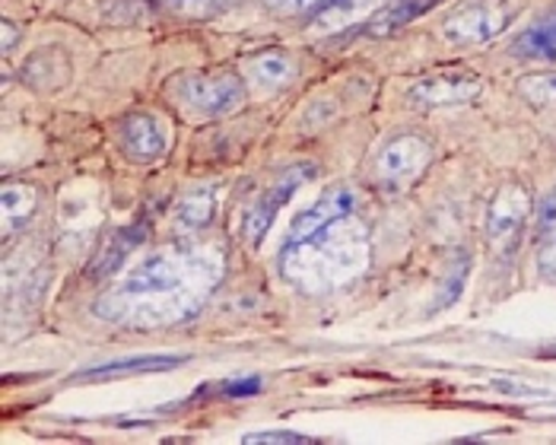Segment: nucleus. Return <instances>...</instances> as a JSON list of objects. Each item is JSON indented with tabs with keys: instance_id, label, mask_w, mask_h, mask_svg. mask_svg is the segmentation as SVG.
I'll use <instances>...</instances> for the list:
<instances>
[{
	"instance_id": "obj_1",
	"label": "nucleus",
	"mask_w": 556,
	"mask_h": 445,
	"mask_svg": "<svg viewBox=\"0 0 556 445\" xmlns=\"http://www.w3.org/2000/svg\"><path fill=\"white\" fill-rule=\"evenodd\" d=\"M346 220L350 217L328 223L325 229H318L315 236H308L300 245H287L283 258H280V267L293 265V262H300V267H290L283 274L290 280H296V283H312L318 277V270H321V262H328V287L356 277L363 270V265H366L369 242H366V229L363 226L343 229Z\"/></svg>"
},
{
	"instance_id": "obj_2",
	"label": "nucleus",
	"mask_w": 556,
	"mask_h": 445,
	"mask_svg": "<svg viewBox=\"0 0 556 445\" xmlns=\"http://www.w3.org/2000/svg\"><path fill=\"white\" fill-rule=\"evenodd\" d=\"M191 270H194L191 262L181 258V255H166V252L150 255L147 262H140V265L134 267L125 277V283L105 300V303H118L122 306V312H115L112 318L125 321V315L130 309H140V306H147L153 300L181 293L188 287V280H191Z\"/></svg>"
},
{
	"instance_id": "obj_3",
	"label": "nucleus",
	"mask_w": 556,
	"mask_h": 445,
	"mask_svg": "<svg viewBox=\"0 0 556 445\" xmlns=\"http://www.w3.org/2000/svg\"><path fill=\"white\" fill-rule=\"evenodd\" d=\"M175 92H178L181 105L201 118L232 115L245 102V84L229 71H223V74H188L175 84Z\"/></svg>"
},
{
	"instance_id": "obj_4",
	"label": "nucleus",
	"mask_w": 556,
	"mask_h": 445,
	"mask_svg": "<svg viewBox=\"0 0 556 445\" xmlns=\"http://www.w3.org/2000/svg\"><path fill=\"white\" fill-rule=\"evenodd\" d=\"M432 160V147L420 134H401L388 140L376 156V178L386 188H404L420 176Z\"/></svg>"
},
{
	"instance_id": "obj_5",
	"label": "nucleus",
	"mask_w": 556,
	"mask_h": 445,
	"mask_svg": "<svg viewBox=\"0 0 556 445\" xmlns=\"http://www.w3.org/2000/svg\"><path fill=\"white\" fill-rule=\"evenodd\" d=\"M509 23V7L503 0H471L462 3L448 20H445V39L455 44H480L503 33Z\"/></svg>"
},
{
	"instance_id": "obj_6",
	"label": "nucleus",
	"mask_w": 556,
	"mask_h": 445,
	"mask_svg": "<svg viewBox=\"0 0 556 445\" xmlns=\"http://www.w3.org/2000/svg\"><path fill=\"white\" fill-rule=\"evenodd\" d=\"M480 92H483V84L473 74H432L410 87L407 102L420 112H435L448 105H468Z\"/></svg>"
},
{
	"instance_id": "obj_7",
	"label": "nucleus",
	"mask_w": 556,
	"mask_h": 445,
	"mask_svg": "<svg viewBox=\"0 0 556 445\" xmlns=\"http://www.w3.org/2000/svg\"><path fill=\"white\" fill-rule=\"evenodd\" d=\"M308 176H315V166H293V169H287V173L277 178V181L257 198L255 204H252V211H249V217H245V239H249L252 245H257V242L267 236V229L274 226V217L280 214V207L290 201V194H293Z\"/></svg>"
},
{
	"instance_id": "obj_8",
	"label": "nucleus",
	"mask_w": 556,
	"mask_h": 445,
	"mask_svg": "<svg viewBox=\"0 0 556 445\" xmlns=\"http://www.w3.org/2000/svg\"><path fill=\"white\" fill-rule=\"evenodd\" d=\"M531 214V191L521 181H509L496 191L493 204H490V217H486V232L493 242L513 239L521 229L525 217Z\"/></svg>"
},
{
	"instance_id": "obj_9",
	"label": "nucleus",
	"mask_w": 556,
	"mask_h": 445,
	"mask_svg": "<svg viewBox=\"0 0 556 445\" xmlns=\"http://www.w3.org/2000/svg\"><path fill=\"white\" fill-rule=\"evenodd\" d=\"M356 204H359V201H356V194H353L350 188H334V191H328L318 204H312L305 214L296 217L290 236H287V245H300L308 236H315L318 229H325L328 223L353 217V214H356Z\"/></svg>"
},
{
	"instance_id": "obj_10",
	"label": "nucleus",
	"mask_w": 556,
	"mask_h": 445,
	"mask_svg": "<svg viewBox=\"0 0 556 445\" xmlns=\"http://www.w3.org/2000/svg\"><path fill=\"white\" fill-rule=\"evenodd\" d=\"M122 147L134 163H156L166 153L169 137L153 115H128L122 122Z\"/></svg>"
},
{
	"instance_id": "obj_11",
	"label": "nucleus",
	"mask_w": 556,
	"mask_h": 445,
	"mask_svg": "<svg viewBox=\"0 0 556 445\" xmlns=\"http://www.w3.org/2000/svg\"><path fill=\"white\" fill-rule=\"evenodd\" d=\"M188 356H128V359H112L102 366H92L77 372V382H105V379H122V376H140V372H166L181 366Z\"/></svg>"
},
{
	"instance_id": "obj_12",
	"label": "nucleus",
	"mask_w": 556,
	"mask_h": 445,
	"mask_svg": "<svg viewBox=\"0 0 556 445\" xmlns=\"http://www.w3.org/2000/svg\"><path fill=\"white\" fill-rule=\"evenodd\" d=\"M140 239H143V226H122V229L96 252V258L86 267V277H89V280H105V277H112L118 267L125 265V258H128L130 252L140 245Z\"/></svg>"
},
{
	"instance_id": "obj_13",
	"label": "nucleus",
	"mask_w": 556,
	"mask_h": 445,
	"mask_svg": "<svg viewBox=\"0 0 556 445\" xmlns=\"http://www.w3.org/2000/svg\"><path fill=\"white\" fill-rule=\"evenodd\" d=\"M36 188L23 185V181H7L0 188V229H3V242H10V236L33 217L36 211Z\"/></svg>"
},
{
	"instance_id": "obj_14",
	"label": "nucleus",
	"mask_w": 556,
	"mask_h": 445,
	"mask_svg": "<svg viewBox=\"0 0 556 445\" xmlns=\"http://www.w3.org/2000/svg\"><path fill=\"white\" fill-rule=\"evenodd\" d=\"M513 54L531 61H556V10L515 36Z\"/></svg>"
},
{
	"instance_id": "obj_15",
	"label": "nucleus",
	"mask_w": 556,
	"mask_h": 445,
	"mask_svg": "<svg viewBox=\"0 0 556 445\" xmlns=\"http://www.w3.org/2000/svg\"><path fill=\"white\" fill-rule=\"evenodd\" d=\"M388 0H328L318 13H315V26L318 29H341L350 23L366 20L372 10H382Z\"/></svg>"
},
{
	"instance_id": "obj_16",
	"label": "nucleus",
	"mask_w": 556,
	"mask_h": 445,
	"mask_svg": "<svg viewBox=\"0 0 556 445\" xmlns=\"http://www.w3.org/2000/svg\"><path fill=\"white\" fill-rule=\"evenodd\" d=\"M435 3L442 0H388L386 7L372 16V26L369 33L372 36H388V33H397L401 26L414 23L417 16H424L427 10H432Z\"/></svg>"
},
{
	"instance_id": "obj_17",
	"label": "nucleus",
	"mask_w": 556,
	"mask_h": 445,
	"mask_svg": "<svg viewBox=\"0 0 556 445\" xmlns=\"http://www.w3.org/2000/svg\"><path fill=\"white\" fill-rule=\"evenodd\" d=\"M216 214V194L214 188H198L191 194H185L178 204H175V223L181 229H201L207 223L214 220Z\"/></svg>"
},
{
	"instance_id": "obj_18",
	"label": "nucleus",
	"mask_w": 556,
	"mask_h": 445,
	"mask_svg": "<svg viewBox=\"0 0 556 445\" xmlns=\"http://www.w3.org/2000/svg\"><path fill=\"white\" fill-rule=\"evenodd\" d=\"M249 74L255 77V84H261V87H283L296 74V64H293L290 54L267 51V54H257V58L249 61Z\"/></svg>"
},
{
	"instance_id": "obj_19",
	"label": "nucleus",
	"mask_w": 556,
	"mask_h": 445,
	"mask_svg": "<svg viewBox=\"0 0 556 445\" xmlns=\"http://www.w3.org/2000/svg\"><path fill=\"white\" fill-rule=\"evenodd\" d=\"M518 92L531 105H556V74H531V77H521Z\"/></svg>"
},
{
	"instance_id": "obj_20",
	"label": "nucleus",
	"mask_w": 556,
	"mask_h": 445,
	"mask_svg": "<svg viewBox=\"0 0 556 445\" xmlns=\"http://www.w3.org/2000/svg\"><path fill=\"white\" fill-rule=\"evenodd\" d=\"M468 270H471V258L462 252V255H458V270L448 277V283H445V293L439 296V309H442V306H448L452 300H458V293H462V287H465V277H468Z\"/></svg>"
},
{
	"instance_id": "obj_21",
	"label": "nucleus",
	"mask_w": 556,
	"mask_h": 445,
	"mask_svg": "<svg viewBox=\"0 0 556 445\" xmlns=\"http://www.w3.org/2000/svg\"><path fill=\"white\" fill-rule=\"evenodd\" d=\"M245 443L249 445H312L315 440H308V436H302V433H249L245 436Z\"/></svg>"
},
{
	"instance_id": "obj_22",
	"label": "nucleus",
	"mask_w": 556,
	"mask_h": 445,
	"mask_svg": "<svg viewBox=\"0 0 556 445\" xmlns=\"http://www.w3.org/2000/svg\"><path fill=\"white\" fill-rule=\"evenodd\" d=\"M325 0H264L267 10L283 13V16H300V13H312L315 7H321Z\"/></svg>"
},
{
	"instance_id": "obj_23",
	"label": "nucleus",
	"mask_w": 556,
	"mask_h": 445,
	"mask_svg": "<svg viewBox=\"0 0 556 445\" xmlns=\"http://www.w3.org/2000/svg\"><path fill=\"white\" fill-rule=\"evenodd\" d=\"M538 232L541 236H554L556 232V188L544 198V204L538 207Z\"/></svg>"
},
{
	"instance_id": "obj_24",
	"label": "nucleus",
	"mask_w": 556,
	"mask_h": 445,
	"mask_svg": "<svg viewBox=\"0 0 556 445\" xmlns=\"http://www.w3.org/2000/svg\"><path fill=\"white\" fill-rule=\"evenodd\" d=\"M538 265H541V274L544 277H551L556 280V232L544 242V249H541V258H538Z\"/></svg>"
},
{
	"instance_id": "obj_25",
	"label": "nucleus",
	"mask_w": 556,
	"mask_h": 445,
	"mask_svg": "<svg viewBox=\"0 0 556 445\" xmlns=\"http://www.w3.org/2000/svg\"><path fill=\"white\" fill-rule=\"evenodd\" d=\"M229 398H242V395H255L261 392V379H242V382H229L226 389H223Z\"/></svg>"
},
{
	"instance_id": "obj_26",
	"label": "nucleus",
	"mask_w": 556,
	"mask_h": 445,
	"mask_svg": "<svg viewBox=\"0 0 556 445\" xmlns=\"http://www.w3.org/2000/svg\"><path fill=\"white\" fill-rule=\"evenodd\" d=\"M16 42V33H13V23H3V51H10Z\"/></svg>"
}]
</instances>
